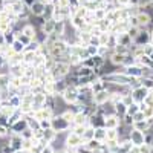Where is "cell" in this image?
<instances>
[{"label": "cell", "mask_w": 153, "mask_h": 153, "mask_svg": "<svg viewBox=\"0 0 153 153\" xmlns=\"http://www.w3.org/2000/svg\"><path fill=\"white\" fill-rule=\"evenodd\" d=\"M130 141L133 146H141L146 143V135L141 132V130H138V129H133L130 132Z\"/></svg>", "instance_id": "6da1fadb"}, {"label": "cell", "mask_w": 153, "mask_h": 153, "mask_svg": "<svg viewBox=\"0 0 153 153\" xmlns=\"http://www.w3.org/2000/svg\"><path fill=\"white\" fill-rule=\"evenodd\" d=\"M147 94V89L143 86V87H138V89H135V92H133V100L136 101V103H139V101H144L146 100V95Z\"/></svg>", "instance_id": "7a4b0ae2"}, {"label": "cell", "mask_w": 153, "mask_h": 153, "mask_svg": "<svg viewBox=\"0 0 153 153\" xmlns=\"http://www.w3.org/2000/svg\"><path fill=\"white\" fill-rule=\"evenodd\" d=\"M104 126L107 127V129H117V127L120 126V117H117V115H112V117H109L104 123Z\"/></svg>", "instance_id": "3957f363"}, {"label": "cell", "mask_w": 153, "mask_h": 153, "mask_svg": "<svg viewBox=\"0 0 153 153\" xmlns=\"http://www.w3.org/2000/svg\"><path fill=\"white\" fill-rule=\"evenodd\" d=\"M109 98H110V95H109L106 91H100V92H97V95H95V104H103V103H106Z\"/></svg>", "instance_id": "277c9868"}, {"label": "cell", "mask_w": 153, "mask_h": 153, "mask_svg": "<svg viewBox=\"0 0 153 153\" xmlns=\"http://www.w3.org/2000/svg\"><path fill=\"white\" fill-rule=\"evenodd\" d=\"M95 139L100 143H103L104 139H107V130L103 129V127H98V129H95Z\"/></svg>", "instance_id": "5b68a950"}, {"label": "cell", "mask_w": 153, "mask_h": 153, "mask_svg": "<svg viewBox=\"0 0 153 153\" xmlns=\"http://www.w3.org/2000/svg\"><path fill=\"white\" fill-rule=\"evenodd\" d=\"M81 136L80 135H76V133H72L69 138H68V144L71 146V147H76V146H80L81 144Z\"/></svg>", "instance_id": "8992f818"}, {"label": "cell", "mask_w": 153, "mask_h": 153, "mask_svg": "<svg viewBox=\"0 0 153 153\" xmlns=\"http://www.w3.org/2000/svg\"><path fill=\"white\" fill-rule=\"evenodd\" d=\"M115 112H117L120 117H124V115L127 113V106L123 103V101H120V103H115Z\"/></svg>", "instance_id": "52a82bcc"}, {"label": "cell", "mask_w": 153, "mask_h": 153, "mask_svg": "<svg viewBox=\"0 0 153 153\" xmlns=\"http://www.w3.org/2000/svg\"><path fill=\"white\" fill-rule=\"evenodd\" d=\"M66 101H71V103H75L76 98H78V95H76V91L75 89H68L66 91V95H65Z\"/></svg>", "instance_id": "ba28073f"}, {"label": "cell", "mask_w": 153, "mask_h": 153, "mask_svg": "<svg viewBox=\"0 0 153 153\" xmlns=\"http://www.w3.org/2000/svg\"><path fill=\"white\" fill-rule=\"evenodd\" d=\"M133 129H138V130H141V132L147 130V129H149V121H147V120H143V121L133 123Z\"/></svg>", "instance_id": "9c48e42d"}, {"label": "cell", "mask_w": 153, "mask_h": 153, "mask_svg": "<svg viewBox=\"0 0 153 153\" xmlns=\"http://www.w3.org/2000/svg\"><path fill=\"white\" fill-rule=\"evenodd\" d=\"M84 141H92V139L95 138V129H87L84 133H83V136H81Z\"/></svg>", "instance_id": "30bf717a"}, {"label": "cell", "mask_w": 153, "mask_h": 153, "mask_svg": "<svg viewBox=\"0 0 153 153\" xmlns=\"http://www.w3.org/2000/svg\"><path fill=\"white\" fill-rule=\"evenodd\" d=\"M54 126L57 127L58 130H65L66 127H68V120H65V118H58V121H55Z\"/></svg>", "instance_id": "8fae6325"}, {"label": "cell", "mask_w": 153, "mask_h": 153, "mask_svg": "<svg viewBox=\"0 0 153 153\" xmlns=\"http://www.w3.org/2000/svg\"><path fill=\"white\" fill-rule=\"evenodd\" d=\"M74 121H75V124H76V126H83V123L86 121V115H84L83 112L76 113L75 117H74Z\"/></svg>", "instance_id": "7c38bea8"}, {"label": "cell", "mask_w": 153, "mask_h": 153, "mask_svg": "<svg viewBox=\"0 0 153 153\" xmlns=\"http://www.w3.org/2000/svg\"><path fill=\"white\" fill-rule=\"evenodd\" d=\"M138 20H139V25H141V26H146V25L150 23L149 14H139V16H138Z\"/></svg>", "instance_id": "4fadbf2b"}, {"label": "cell", "mask_w": 153, "mask_h": 153, "mask_svg": "<svg viewBox=\"0 0 153 153\" xmlns=\"http://www.w3.org/2000/svg\"><path fill=\"white\" fill-rule=\"evenodd\" d=\"M143 69H139V68H129V69H127V74H129V75H136V76H139V75H141L143 72H141Z\"/></svg>", "instance_id": "5bb4252c"}, {"label": "cell", "mask_w": 153, "mask_h": 153, "mask_svg": "<svg viewBox=\"0 0 153 153\" xmlns=\"http://www.w3.org/2000/svg\"><path fill=\"white\" fill-rule=\"evenodd\" d=\"M138 110H139L138 104H130V106H127V115H132V117H133V115H135Z\"/></svg>", "instance_id": "9a60e30c"}, {"label": "cell", "mask_w": 153, "mask_h": 153, "mask_svg": "<svg viewBox=\"0 0 153 153\" xmlns=\"http://www.w3.org/2000/svg\"><path fill=\"white\" fill-rule=\"evenodd\" d=\"M76 74H78L80 76H86V75H91V69H89V68H83V69H80L78 72H76Z\"/></svg>", "instance_id": "2e32d148"}, {"label": "cell", "mask_w": 153, "mask_h": 153, "mask_svg": "<svg viewBox=\"0 0 153 153\" xmlns=\"http://www.w3.org/2000/svg\"><path fill=\"white\" fill-rule=\"evenodd\" d=\"M43 153H54V150L51 149V147H46V149L43 150Z\"/></svg>", "instance_id": "e0dca14e"}, {"label": "cell", "mask_w": 153, "mask_h": 153, "mask_svg": "<svg viewBox=\"0 0 153 153\" xmlns=\"http://www.w3.org/2000/svg\"><path fill=\"white\" fill-rule=\"evenodd\" d=\"M118 2H120V3H127L129 0H118Z\"/></svg>", "instance_id": "ac0fdd59"}, {"label": "cell", "mask_w": 153, "mask_h": 153, "mask_svg": "<svg viewBox=\"0 0 153 153\" xmlns=\"http://www.w3.org/2000/svg\"><path fill=\"white\" fill-rule=\"evenodd\" d=\"M152 40H153V34H152Z\"/></svg>", "instance_id": "d6986e66"}]
</instances>
